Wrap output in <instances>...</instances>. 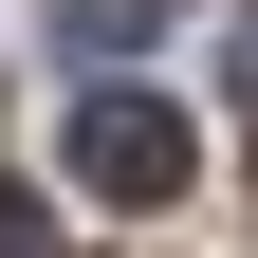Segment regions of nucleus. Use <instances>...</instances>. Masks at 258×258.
<instances>
[{
    "label": "nucleus",
    "mask_w": 258,
    "mask_h": 258,
    "mask_svg": "<svg viewBox=\"0 0 258 258\" xmlns=\"http://www.w3.org/2000/svg\"><path fill=\"white\" fill-rule=\"evenodd\" d=\"M148 19H166V0H74V37H148Z\"/></svg>",
    "instance_id": "obj_3"
},
{
    "label": "nucleus",
    "mask_w": 258,
    "mask_h": 258,
    "mask_svg": "<svg viewBox=\"0 0 258 258\" xmlns=\"http://www.w3.org/2000/svg\"><path fill=\"white\" fill-rule=\"evenodd\" d=\"M240 111H258V19H240Z\"/></svg>",
    "instance_id": "obj_4"
},
{
    "label": "nucleus",
    "mask_w": 258,
    "mask_h": 258,
    "mask_svg": "<svg viewBox=\"0 0 258 258\" xmlns=\"http://www.w3.org/2000/svg\"><path fill=\"white\" fill-rule=\"evenodd\" d=\"M184 166H203V129L166 92H74V184L92 203H184Z\"/></svg>",
    "instance_id": "obj_1"
},
{
    "label": "nucleus",
    "mask_w": 258,
    "mask_h": 258,
    "mask_svg": "<svg viewBox=\"0 0 258 258\" xmlns=\"http://www.w3.org/2000/svg\"><path fill=\"white\" fill-rule=\"evenodd\" d=\"M0 258H55V221H37V184L0 166Z\"/></svg>",
    "instance_id": "obj_2"
}]
</instances>
